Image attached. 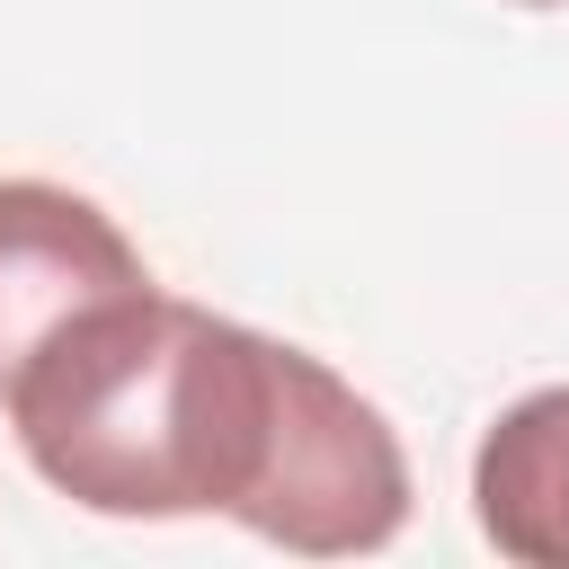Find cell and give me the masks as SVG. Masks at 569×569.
<instances>
[{
	"label": "cell",
	"mask_w": 569,
	"mask_h": 569,
	"mask_svg": "<svg viewBox=\"0 0 569 569\" xmlns=\"http://www.w3.org/2000/svg\"><path fill=\"white\" fill-rule=\"evenodd\" d=\"M0 409L36 480L89 516H231L302 560L409 525V453L338 365L160 284L80 311Z\"/></svg>",
	"instance_id": "1"
},
{
	"label": "cell",
	"mask_w": 569,
	"mask_h": 569,
	"mask_svg": "<svg viewBox=\"0 0 569 569\" xmlns=\"http://www.w3.org/2000/svg\"><path fill=\"white\" fill-rule=\"evenodd\" d=\"M480 542L516 569H569V382L507 400L471 453Z\"/></svg>",
	"instance_id": "3"
},
{
	"label": "cell",
	"mask_w": 569,
	"mask_h": 569,
	"mask_svg": "<svg viewBox=\"0 0 569 569\" xmlns=\"http://www.w3.org/2000/svg\"><path fill=\"white\" fill-rule=\"evenodd\" d=\"M151 284L124 222L53 178H0V391L98 302Z\"/></svg>",
	"instance_id": "2"
},
{
	"label": "cell",
	"mask_w": 569,
	"mask_h": 569,
	"mask_svg": "<svg viewBox=\"0 0 569 569\" xmlns=\"http://www.w3.org/2000/svg\"><path fill=\"white\" fill-rule=\"evenodd\" d=\"M507 9H560V0H507Z\"/></svg>",
	"instance_id": "4"
}]
</instances>
